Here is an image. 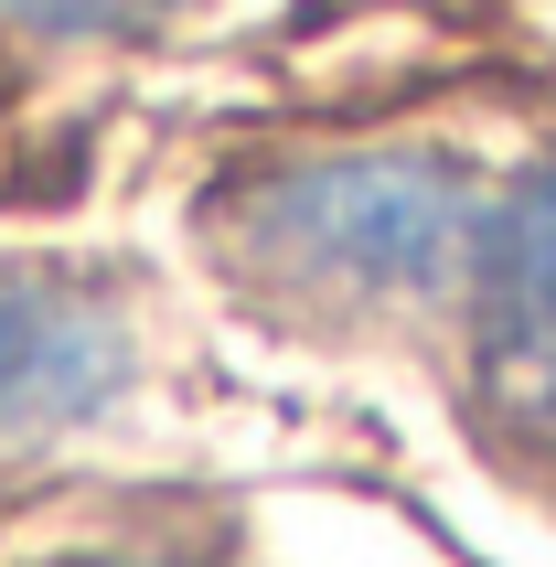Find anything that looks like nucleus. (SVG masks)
<instances>
[{
	"instance_id": "f257e3e1",
	"label": "nucleus",
	"mask_w": 556,
	"mask_h": 567,
	"mask_svg": "<svg viewBox=\"0 0 556 567\" xmlns=\"http://www.w3.org/2000/svg\"><path fill=\"white\" fill-rule=\"evenodd\" d=\"M225 247L278 300H418L471 247V183L418 151L300 161L236 204Z\"/></svg>"
},
{
	"instance_id": "20e7f679",
	"label": "nucleus",
	"mask_w": 556,
	"mask_h": 567,
	"mask_svg": "<svg viewBox=\"0 0 556 567\" xmlns=\"http://www.w3.org/2000/svg\"><path fill=\"white\" fill-rule=\"evenodd\" d=\"M0 11L32 32H151L172 11H193V0H0Z\"/></svg>"
},
{
	"instance_id": "7ed1b4c3",
	"label": "nucleus",
	"mask_w": 556,
	"mask_h": 567,
	"mask_svg": "<svg viewBox=\"0 0 556 567\" xmlns=\"http://www.w3.org/2000/svg\"><path fill=\"white\" fill-rule=\"evenodd\" d=\"M482 375L525 429L556 440V172L482 247Z\"/></svg>"
},
{
	"instance_id": "f03ea898",
	"label": "nucleus",
	"mask_w": 556,
	"mask_h": 567,
	"mask_svg": "<svg viewBox=\"0 0 556 567\" xmlns=\"http://www.w3.org/2000/svg\"><path fill=\"white\" fill-rule=\"evenodd\" d=\"M128 385V321L96 279L0 268V429L86 417Z\"/></svg>"
}]
</instances>
